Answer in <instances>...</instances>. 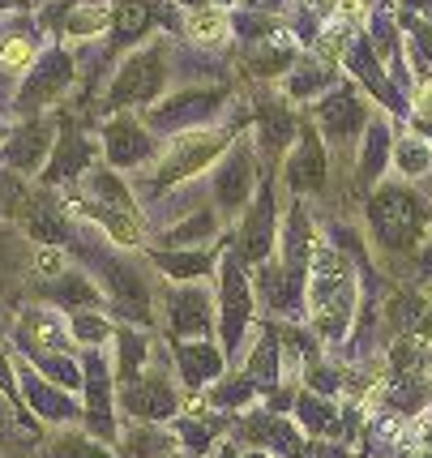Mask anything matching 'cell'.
<instances>
[{"label": "cell", "mask_w": 432, "mask_h": 458, "mask_svg": "<svg viewBox=\"0 0 432 458\" xmlns=\"http://www.w3.org/2000/svg\"><path fill=\"white\" fill-rule=\"evenodd\" d=\"M167 326L180 339H210L215 330V304L206 296L201 283H176L167 292Z\"/></svg>", "instance_id": "obj_11"}, {"label": "cell", "mask_w": 432, "mask_h": 458, "mask_svg": "<svg viewBox=\"0 0 432 458\" xmlns=\"http://www.w3.org/2000/svg\"><path fill=\"white\" fill-rule=\"evenodd\" d=\"M86 184H90V193L98 198V206H103V210H116V215H138L133 193L120 184V176L112 172V167H90Z\"/></svg>", "instance_id": "obj_29"}, {"label": "cell", "mask_w": 432, "mask_h": 458, "mask_svg": "<svg viewBox=\"0 0 432 458\" xmlns=\"http://www.w3.org/2000/svg\"><path fill=\"white\" fill-rule=\"evenodd\" d=\"M180 433H184V441H189L193 450H206V445H210V428H197V424H180Z\"/></svg>", "instance_id": "obj_49"}, {"label": "cell", "mask_w": 432, "mask_h": 458, "mask_svg": "<svg viewBox=\"0 0 432 458\" xmlns=\"http://www.w3.org/2000/svg\"><path fill=\"white\" fill-rule=\"evenodd\" d=\"M13 381H18V394H21V403L30 407V416H39L43 424H73V420H81L78 399L56 390L52 381H43L26 360L13 364Z\"/></svg>", "instance_id": "obj_10"}, {"label": "cell", "mask_w": 432, "mask_h": 458, "mask_svg": "<svg viewBox=\"0 0 432 458\" xmlns=\"http://www.w3.org/2000/svg\"><path fill=\"white\" fill-rule=\"evenodd\" d=\"M35 270H39V279H56V275H64V270H69V266H64V249H56V244H39Z\"/></svg>", "instance_id": "obj_46"}, {"label": "cell", "mask_w": 432, "mask_h": 458, "mask_svg": "<svg viewBox=\"0 0 432 458\" xmlns=\"http://www.w3.org/2000/svg\"><path fill=\"white\" fill-rule=\"evenodd\" d=\"M150 30V4L146 0H120L116 18H112V43L129 47L133 39H141Z\"/></svg>", "instance_id": "obj_33"}, {"label": "cell", "mask_w": 432, "mask_h": 458, "mask_svg": "<svg viewBox=\"0 0 432 458\" xmlns=\"http://www.w3.org/2000/svg\"><path fill=\"white\" fill-rule=\"evenodd\" d=\"M120 403H124V411L138 420V424H167V420H176V411H180L176 386L167 381V373H158V369H146L129 390H120Z\"/></svg>", "instance_id": "obj_8"}, {"label": "cell", "mask_w": 432, "mask_h": 458, "mask_svg": "<svg viewBox=\"0 0 432 458\" xmlns=\"http://www.w3.org/2000/svg\"><path fill=\"white\" fill-rule=\"evenodd\" d=\"M411 107L419 112V116H428V120H432V78H419V81H415Z\"/></svg>", "instance_id": "obj_47"}, {"label": "cell", "mask_w": 432, "mask_h": 458, "mask_svg": "<svg viewBox=\"0 0 432 458\" xmlns=\"http://www.w3.org/2000/svg\"><path fill=\"white\" fill-rule=\"evenodd\" d=\"M176 369H180V377L197 390V386H210V381L223 377L227 356H223L210 339H180L176 343Z\"/></svg>", "instance_id": "obj_20"}, {"label": "cell", "mask_w": 432, "mask_h": 458, "mask_svg": "<svg viewBox=\"0 0 432 458\" xmlns=\"http://www.w3.org/2000/svg\"><path fill=\"white\" fill-rule=\"evenodd\" d=\"M103 155L112 167H138L155 155V138L150 129L133 116H116L103 124Z\"/></svg>", "instance_id": "obj_16"}, {"label": "cell", "mask_w": 432, "mask_h": 458, "mask_svg": "<svg viewBox=\"0 0 432 458\" xmlns=\"http://www.w3.org/2000/svg\"><path fill=\"white\" fill-rule=\"evenodd\" d=\"M253 300L261 304H270L275 313L283 318H300V309H304V283L292 279L287 270H283V261L278 258H266L253 266Z\"/></svg>", "instance_id": "obj_15"}, {"label": "cell", "mask_w": 432, "mask_h": 458, "mask_svg": "<svg viewBox=\"0 0 432 458\" xmlns=\"http://www.w3.org/2000/svg\"><path fill=\"white\" fill-rule=\"evenodd\" d=\"M26 184H21L9 167H0V219H9V215H18L21 206H26Z\"/></svg>", "instance_id": "obj_44"}, {"label": "cell", "mask_w": 432, "mask_h": 458, "mask_svg": "<svg viewBox=\"0 0 432 458\" xmlns=\"http://www.w3.org/2000/svg\"><path fill=\"white\" fill-rule=\"evenodd\" d=\"M227 150V133L223 129H184L180 138L167 141L163 159L155 167V189H172L180 180L197 176L201 167H210Z\"/></svg>", "instance_id": "obj_3"}, {"label": "cell", "mask_w": 432, "mask_h": 458, "mask_svg": "<svg viewBox=\"0 0 432 458\" xmlns=\"http://www.w3.org/2000/svg\"><path fill=\"white\" fill-rule=\"evenodd\" d=\"M167 81V52L163 43H150L120 64L116 81H112V107H129V103H150Z\"/></svg>", "instance_id": "obj_6"}, {"label": "cell", "mask_w": 432, "mask_h": 458, "mask_svg": "<svg viewBox=\"0 0 432 458\" xmlns=\"http://www.w3.org/2000/svg\"><path fill=\"white\" fill-rule=\"evenodd\" d=\"M415 35H419V43L428 47V56H432V26H415Z\"/></svg>", "instance_id": "obj_51"}, {"label": "cell", "mask_w": 432, "mask_h": 458, "mask_svg": "<svg viewBox=\"0 0 432 458\" xmlns=\"http://www.w3.org/2000/svg\"><path fill=\"white\" fill-rule=\"evenodd\" d=\"M253 399H257V390L244 373H240V377H227V381H215V390H210V403H215V407H249Z\"/></svg>", "instance_id": "obj_41"}, {"label": "cell", "mask_w": 432, "mask_h": 458, "mask_svg": "<svg viewBox=\"0 0 432 458\" xmlns=\"http://www.w3.org/2000/svg\"><path fill=\"white\" fill-rule=\"evenodd\" d=\"M107 0H98V4H69V13H64V26H60V35L64 39H95L98 30L107 26Z\"/></svg>", "instance_id": "obj_34"}, {"label": "cell", "mask_w": 432, "mask_h": 458, "mask_svg": "<svg viewBox=\"0 0 432 458\" xmlns=\"http://www.w3.org/2000/svg\"><path fill=\"white\" fill-rule=\"evenodd\" d=\"M287 90H292V99H313V95H330L335 90V73L330 69H295L292 78H287Z\"/></svg>", "instance_id": "obj_40"}, {"label": "cell", "mask_w": 432, "mask_h": 458, "mask_svg": "<svg viewBox=\"0 0 432 458\" xmlns=\"http://www.w3.org/2000/svg\"><path fill=\"white\" fill-rule=\"evenodd\" d=\"M26 433L35 437V433H39V424H35V420H26L21 411H13V407H4V403H0V454H4V450H13V445H18Z\"/></svg>", "instance_id": "obj_42"}, {"label": "cell", "mask_w": 432, "mask_h": 458, "mask_svg": "<svg viewBox=\"0 0 432 458\" xmlns=\"http://www.w3.org/2000/svg\"><path fill=\"white\" fill-rule=\"evenodd\" d=\"M39 292L52 300V304H60L64 313H78V309H95L98 304V287L86 279L81 270H64L56 279H43Z\"/></svg>", "instance_id": "obj_23"}, {"label": "cell", "mask_w": 432, "mask_h": 458, "mask_svg": "<svg viewBox=\"0 0 432 458\" xmlns=\"http://www.w3.org/2000/svg\"><path fill=\"white\" fill-rule=\"evenodd\" d=\"M335 18L343 21V30L347 26H368L373 21V4L368 0H335Z\"/></svg>", "instance_id": "obj_45"}, {"label": "cell", "mask_w": 432, "mask_h": 458, "mask_svg": "<svg viewBox=\"0 0 432 458\" xmlns=\"http://www.w3.org/2000/svg\"><path fill=\"white\" fill-rule=\"evenodd\" d=\"M355 304H360V287H355L347 258L330 244H317L309 253V275H304V309H309L313 330L321 339L338 343L352 330Z\"/></svg>", "instance_id": "obj_1"}, {"label": "cell", "mask_w": 432, "mask_h": 458, "mask_svg": "<svg viewBox=\"0 0 432 458\" xmlns=\"http://www.w3.org/2000/svg\"><path fill=\"white\" fill-rule=\"evenodd\" d=\"M0 64L13 69V73H18V69H30V64H35V39H30V35H9L4 47H0Z\"/></svg>", "instance_id": "obj_43"}, {"label": "cell", "mask_w": 432, "mask_h": 458, "mask_svg": "<svg viewBox=\"0 0 432 458\" xmlns=\"http://www.w3.org/2000/svg\"><path fill=\"white\" fill-rule=\"evenodd\" d=\"M347 69H352L355 78L364 81V86H368V90H373V95L385 103L390 112H402V107H398V90H394L390 81H385V73H381V64H377V52H373V43H368V39L352 43V52H347Z\"/></svg>", "instance_id": "obj_24"}, {"label": "cell", "mask_w": 432, "mask_h": 458, "mask_svg": "<svg viewBox=\"0 0 432 458\" xmlns=\"http://www.w3.org/2000/svg\"><path fill=\"white\" fill-rule=\"evenodd\" d=\"M47 155H52V120H30L13 133V141H4L0 163L9 172H35L47 163Z\"/></svg>", "instance_id": "obj_19"}, {"label": "cell", "mask_w": 432, "mask_h": 458, "mask_svg": "<svg viewBox=\"0 0 432 458\" xmlns=\"http://www.w3.org/2000/svg\"><path fill=\"white\" fill-rule=\"evenodd\" d=\"M69 81H73V56H69L64 47H52V52H43V56L30 64L26 81H21L18 107H21V112H35V107H43V103L60 99Z\"/></svg>", "instance_id": "obj_12"}, {"label": "cell", "mask_w": 432, "mask_h": 458, "mask_svg": "<svg viewBox=\"0 0 432 458\" xmlns=\"http://www.w3.org/2000/svg\"><path fill=\"white\" fill-rule=\"evenodd\" d=\"M236 458H270L266 450H244V454H236Z\"/></svg>", "instance_id": "obj_52"}, {"label": "cell", "mask_w": 432, "mask_h": 458, "mask_svg": "<svg viewBox=\"0 0 432 458\" xmlns=\"http://www.w3.org/2000/svg\"><path fill=\"white\" fill-rule=\"evenodd\" d=\"M368 227L381 249H411L415 232H419V201L398 184L377 189L368 201Z\"/></svg>", "instance_id": "obj_4"}, {"label": "cell", "mask_w": 432, "mask_h": 458, "mask_svg": "<svg viewBox=\"0 0 432 458\" xmlns=\"http://www.w3.org/2000/svg\"><path fill=\"white\" fill-rule=\"evenodd\" d=\"M9 330H13V313H9V309H4V304H0V339H4V335H9Z\"/></svg>", "instance_id": "obj_50"}, {"label": "cell", "mask_w": 432, "mask_h": 458, "mask_svg": "<svg viewBox=\"0 0 432 458\" xmlns=\"http://www.w3.org/2000/svg\"><path fill=\"white\" fill-rule=\"evenodd\" d=\"M9 339L26 352V360L56 356V352H69V347H73V339H69V321H64V313L52 309V304H30L21 318H13Z\"/></svg>", "instance_id": "obj_7"}, {"label": "cell", "mask_w": 432, "mask_h": 458, "mask_svg": "<svg viewBox=\"0 0 432 458\" xmlns=\"http://www.w3.org/2000/svg\"><path fill=\"white\" fill-rule=\"evenodd\" d=\"M253 184H257L253 150L240 141L236 150H227L223 167L215 172V201L223 206V210H240L244 201L253 198Z\"/></svg>", "instance_id": "obj_17"}, {"label": "cell", "mask_w": 432, "mask_h": 458, "mask_svg": "<svg viewBox=\"0 0 432 458\" xmlns=\"http://www.w3.org/2000/svg\"><path fill=\"white\" fill-rule=\"evenodd\" d=\"M317 116H321V129L330 133V141H352L364 124H368V107L364 99L355 95L352 86H335L321 107H317Z\"/></svg>", "instance_id": "obj_18"}, {"label": "cell", "mask_w": 432, "mask_h": 458, "mask_svg": "<svg viewBox=\"0 0 432 458\" xmlns=\"http://www.w3.org/2000/svg\"><path fill=\"white\" fill-rule=\"evenodd\" d=\"M292 141H295V120H292V112H287V107H283L278 99L261 103V146H266L270 155H283Z\"/></svg>", "instance_id": "obj_31"}, {"label": "cell", "mask_w": 432, "mask_h": 458, "mask_svg": "<svg viewBox=\"0 0 432 458\" xmlns=\"http://www.w3.org/2000/svg\"><path fill=\"white\" fill-rule=\"evenodd\" d=\"M218 232V219L210 215V210H193L184 223H176V227H167V249H189V244H201V240H210Z\"/></svg>", "instance_id": "obj_37"}, {"label": "cell", "mask_w": 432, "mask_h": 458, "mask_svg": "<svg viewBox=\"0 0 432 458\" xmlns=\"http://www.w3.org/2000/svg\"><path fill=\"white\" fill-rule=\"evenodd\" d=\"M81 390H86V407H81L86 433L103 445H112L116 441V381H112L107 356L90 352L81 360Z\"/></svg>", "instance_id": "obj_5"}, {"label": "cell", "mask_w": 432, "mask_h": 458, "mask_svg": "<svg viewBox=\"0 0 432 458\" xmlns=\"http://www.w3.org/2000/svg\"><path fill=\"white\" fill-rule=\"evenodd\" d=\"M244 437L253 445H270L275 454H300V433L283 416H261L257 424L244 428Z\"/></svg>", "instance_id": "obj_28"}, {"label": "cell", "mask_w": 432, "mask_h": 458, "mask_svg": "<svg viewBox=\"0 0 432 458\" xmlns=\"http://www.w3.org/2000/svg\"><path fill=\"white\" fill-rule=\"evenodd\" d=\"M39 458H116V454L90 433H60L56 441H47V450Z\"/></svg>", "instance_id": "obj_36"}, {"label": "cell", "mask_w": 432, "mask_h": 458, "mask_svg": "<svg viewBox=\"0 0 432 458\" xmlns=\"http://www.w3.org/2000/svg\"><path fill=\"white\" fill-rule=\"evenodd\" d=\"M227 99V90H180L167 103L150 107V124L155 129H201V120H210L218 112V103Z\"/></svg>", "instance_id": "obj_14"}, {"label": "cell", "mask_w": 432, "mask_h": 458, "mask_svg": "<svg viewBox=\"0 0 432 458\" xmlns=\"http://www.w3.org/2000/svg\"><path fill=\"white\" fill-rule=\"evenodd\" d=\"M0 394L4 399H18V381H13V360L0 352Z\"/></svg>", "instance_id": "obj_48"}, {"label": "cell", "mask_w": 432, "mask_h": 458, "mask_svg": "<svg viewBox=\"0 0 432 458\" xmlns=\"http://www.w3.org/2000/svg\"><path fill=\"white\" fill-rule=\"evenodd\" d=\"M90 167V141L78 133H64L60 141H52V155L43 163V184H69Z\"/></svg>", "instance_id": "obj_22"}, {"label": "cell", "mask_w": 432, "mask_h": 458, "mask_svg": "<svg viewBox=\"0 0 432 458\" xmlns=\"http://www.w3.org/2000/svg\"><path fill=\"white\" fill-rule=\"evenodd\" d=\"M35 373H39L43 381H52L56 390H64V394H78L81 390V364L69 352H56V356H35L26 360Z\"/></svg>", "instance_id": "obj_32"}, {"label": "cell", "mask_w": 432, "mask_h": 458, "mask_svg": "<svg viewBox=\"0 0 432 458\" xmlns=\"http://www.w3.org/2000/svg\"><path fill=\"white\" fill-rule=\"evenodd\" d=\"M275 244H278V210H275V189L261 184L253 193V206L240 223V249L236 258L244 266H257V261L275 258Z\"/></svg>", "instance_id": "obj_9"}, {"label": "cell", "mask_w": 432, "mask_h": 458, "mask_svg": "<svg viewBox=\"0 0 432 458\" xmlns=\"http://www.w3.org/2000/svg\"><path fill=\"white\" fill-rule=\"evenodd\" d=\"M394 163H398V172H402V176H424V172L432 167V146L424 138L407 133V138L394 146Z\"/></svg>", "instance_id": "obj_39"}, {"label": "cell", "mask_w": 432, "mask_h": 458, "mask_svg": "<svg viewBox=\"0 0 432 458\" xmlns=\"http://www.w3.org/2000/svg\"><path fill=\"white\" fill-rule=\"evenodd\" d=\"M295 420L304 424V433L326 437V433H335L338 428V407L330 399L313 394V390H300V394H295Z\"/></svg>", "instance_id": "obj_27"}, {"label": "cell", "mask_w": 432, "mask_h": 458, "mask_svg": "<svg viewBox=\"0 0 432 458\" xmlns=\"http://www.w3.org/2000/svg\"><path fill=\"white\" fill-rule=\"evenodd\" d=\"M64 321H69V339L81 343V347H90V352H98L103 343L116 335L112 321L103 318V313H95V309H78V313H69Z\"/></svg>", "instance_id": "obj_35"}, {"label": "cell", "mask_w": 432, "mask_h": 458, "mask_svg": "<svg viewBox=\"0 0 432 458\" xmlns=\"http://www.w3.org/2000/svg\"><path fill=\"white\" fill-rule=\"evenodd\" d=\"M385 150H390V129H385V120H373V124H368L364 159H360V180H364V184H373V180L381 176V167H385Z\"/></svg>", "instance_id": "obj_38"}, {"label": "cell", "mask_w": 432, "mask_h": 458, "mask_svg": "<svg viewBox=\"0 0 432 458\" xmlns=\"http://www.w3.org/2000/svg\"><path fill=\"white\" fill-rule=\"evenodd\" d=\"M116 339V364H112V381H116L120 390H129L133 381L146 373V364L155 356V347H150V335H141L133 326H124L112 335Z\"/></svg>", "instance_id": "obj_21"}, {"label": "cell", "mask_w": 432, "mask_h": 458, "mask_svg": "<svg viewBox=\"0 0 432 458\" xmlns=\"http://www.w3.org/2000/svg\"><path fill=\"white\" fill-rule=\"evenodd\" d=\"M215 258H218V249H167V253L155 258V266L172 283H197L210 275Z\"/></svg>", "instance_id": "obj_25"}, {"label": "cell", "mask_w": 432, "mask_h": 458, "mask_svg": "<svg viewBox=\"0 0 432 458\" xmlns=\"http://www.w3.org/2000/svg\"><path fill=\"white\" fill-rule=\"evenodd\" d=\"M287 184H292L295 198L326 189V150H321L313 124H295V146L287 155Z\"/></svg>", "instance_id": "obj_13"}, {"label": "cell", "mask_w": 432, "mask_h": 458, "mask_svg": "<svg viewBox=\"0 0 432 458\" xmlns=\"http://www.w3.org/2000/svg\"><path fill=\"white\" fill-rule=\"evenodd\" d=\"M253 283H249V266L236 258V253H223L218 261V339H223V352L236 356L244 347V335H249V321H253Z\"/></svg>", "instance_id": "obj_2"}, {"label": "cell", "mask_w": 432, "mask_h": 458, "mask_svg": "<svg viewBox=\"0 0 432 458\" xmlns=\"http://www.w3.org/2000/svg\"><path fill=\"white\" fill-rule=\"evenodd\" d=\"M184 35L197 47H223V43L232 39V18L218 13V9H193L189 21H184Z\"/></svg>", "instance_id": "obj_30"}, {"label": "cell", "mask_w": 432, "mask_h": 458, "mask_svg": "<svg viewBox=\"0 0 432 458\" xmlns=\"http://www.w3.org/2000/svg\"><path fill=\"white\" fill-rule=\"evenodd\" d=\"M278 335L266 326L261 335H257V343H253V352H249V360H244V377L253 381V390L261 394V390H270L283 373H278Z\"/></svg>", "instance_id": "obj_26"}]
</instances>
